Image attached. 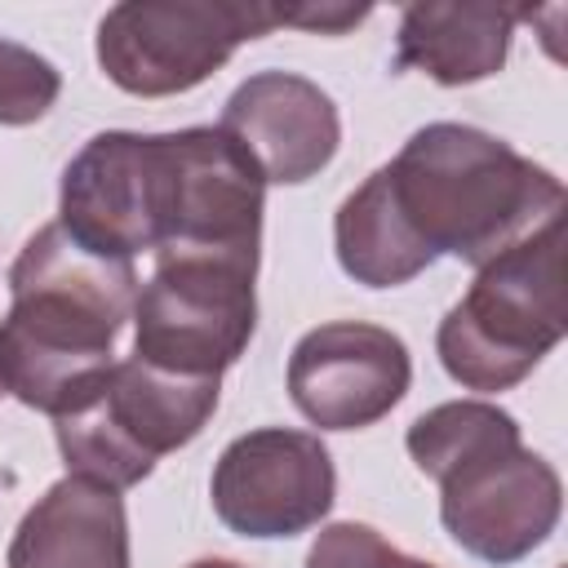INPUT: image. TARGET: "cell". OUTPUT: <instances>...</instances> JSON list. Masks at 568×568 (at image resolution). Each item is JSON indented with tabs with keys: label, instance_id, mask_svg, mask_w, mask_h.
<instances>
[{
	"label": "cell",
	"instance_id": "1",
	"mask_svg": "<svg viewBox=\"0 0 568 568\" xmlns=\"http://www.w3.org/2000/svg\"><path fill=\"white\" fill-rule=\"evenodd\" d=\"M138 271L75 244L62 222L40 226L9 266V311L0 320L4 395L36 413L71 417L111 377V346L133 320Z\"/></svg>",
	"mask_w": 568,
	"mask_h": 568
},
{
	"label": "cell",
	"instance_id": "2",
	"mask_svg": "<svg viewBox=\"0 0 568 568\" xmlns=\"http://www.w3.org/2000/svg\"><path fill=\"white\" fill-rule=\"evenodd\" d=\"M386 178L413 235L435 257L448 253L475 271L564 222V182L475 124L435 120L417 129Z\"/></svg>",
	"mask_w": 568,
	"mask_h": 568
},
{
	"label": "cell",
	"instance_id": "3",
	"mask_svg": "<svg viewBox=\"0 0 568 568\" xmlns=\"http://www.w3.org/2000/svg\"><path fill=\"white\" fill-rule=\"evenodd\" d=\"M568 333L564 306V222L528 235L488 266L435 333L444 373L479 395L519 386Z\"/></svg>",
	"mask_w": 568,
	"mask_h": 568
},
{
	"label": "cell",
	"instance_id": "4",
	"mask_svg": "<svg viewBox=\"0 0 568 568\" xmlns=\"http://www.w3.org/2000/svg\"><path fill=\"white\" fill-rule=\"evenodd\" d=\"M222 377H186L142 359L111 364L93 404L53 422L67 475L106 484L115 493L142 484L164 453L191 444L213 417Z\"/></svg>",
	"mask_w": 568,
	"mask_h": 568
},
{
	"label": "cell",
	"instance_id": "5",
	"mask_svg": "<svg viewBox=\"0 0 568 568\" xmlns=\"http://www.w3.org/2000/svg\"><path fill=\"white\" fill-rule=\"evenodd\" d=\"M257 262L155 253L133 302V359L186 377H222L257 333Z\"/></svg>",
	"mask_w": 568,
	"mask_h": 568
},
{
	"label": "cell",
	"instance_id": "6",
	"mask_svg": "<svg viewBox=\"0 0 568 568\" xmlns=\"http://www.w3.org/2000/svg\"><path fill=\"white\" fill-rule=\"evenodd\" d=\"M275 9L244 0H124L98 22V67L133 98L204 84L244 40L271 36Z\"/></svg>",
	"mask_w": 568,
	"mask_h": 568
},
{
	"label": "cell",
	"instance_id": "7",
	"mask_svg": "<svg viewBox=\"0 0 568 568\" xmlns=\"http://www.w3.org/2000/svg\"><path fill=\"white\" fill-rule=\"evenodd\" d=\"M169 213V146L164 133L106 129L93 133L62 169L58 222L98 257L133 262L155 253Z\"/></svg>",
	"mask_w": 568,
	"mask_h": 568
},
{
	"label": "cell",
	"instance_id": "8",
	"mask_svg": "<svg viewBox=\"0 0 568 568\" xmlns=\"http://www.w3.org/2000/svg\"><path fill=\"white\" fill-rule=\"evenodd\" d=\"M435 484L444 532L493 568L528 559L555 532L564 510L559 470L524 448V439L493 444Z\"/></svg>",
	"mask_w": 568,
	"mask_h": 568
},
{
	"label": "cell",
	"instance_id": "9",
	"mask_svg": "<svg viewBox=\"0 0 568 568\" xmlns=\"http://www.w3.org/2000/svg\"><path fill=\"white\" fill-rule=\"evenodd\" d=\"M209 497L213 515L240 537H297L333 510L337 470L320 435L257 426L222 448Z\"/></svg>",
	"mask_w": 568,
	"mask_h": 568
},
{
	"label": "cell",
	"instance_id": "10",
	"mask_svg": "<svg viewBox=\"0 0 568 568\" xmlns=\"http://www.w3.org/2000/svg\"><path fill=\"white\" fill-rule=\"evenodd\" d=\"M164 146L169 213L155 253H222L257 262L266 178L253 155L217 124L164 133Z\"/></svg>",
	"mask_w": 568,
	"mask_h": 568
},
{
	"label": "cell",
	"instance_id": "11",
	"mask_svg": "<svg viewBox=\"0 0 568 568\" xmlns=\"http://www.w3.org/2000/svg\"><path fill=\"white\" fill-rule=\"evenodd\" d=\"M413 382L399 333L364 320H333L297 337L288 355V395L320 430H359L382 422Z\"/></svg>",
	"mask_w": 568,
	"mask_h": 568
},
{
	"label": "cell",
	"instance_id": "12",
	"mask_svg": "<svg viewBox=\"0 0 568 568\" xmlns=\"http://www.w3.org/2000/svg\"><path fill=\"white\" fill-rule=\"evenodd\" d=\"M217 129H226L262 169L266 182H311L333 164L342 146L337 102L306 75L257 71L222 106Z\"/></svg>",
	"mask_w": 568,
	"mask_h": 568
},
{
	"label": "cell",
	"instance_id": "13",
	"mask_svg": "<svg viewBox=\"0 0 568 568\" xmlns=\"http://www.w3.org/2000/svg\"><path fill=\"white\" fill-rule=\"evenodd\" d=\"M4 568H133L124 497L80 475L49 484L13 528Z\"/></svg>",
	"mask_w": 568,
	"mask_h": 568
},
{
	"label": "cell",
	"instance_id": "14",
	"mask_svg": "<svg viewBox=\"0 0 568 568\" xmlns=\"http://www.w3.org/2000/svg\"><path fill=\"white\" fill-rule=\"evenodd\" d=\"M519 18H528V13L488 4V0L408 4L399 13V31H395V67L422 71L444 89L479 84L501 71Z\"/></svg>",
	"mask_w": 568,
	"mask_h": 568
},
{
	"label": "cell",
	"instance_id": "15",
	"mask_svg": "<svg viewBox=\"0 0 568 568\" xmlns=\"http://www.w3.org/2000/svg\"><path fill=\"white\" fill-rule=\"evenodd\" d=\"M333 244H337V266L364 284V288H395L417 280L435 253L413 235V226L404 222L395 195H390V178L386 164L373 169L342 204L333 217Z\"/></svg>",
	"mask_w": 568,
	"mask_h": 568
},
{
	"label": "cell",
	"instance_id": "16",
	"mask_svg": "<svg viewBox=\"0 0 568 568\" xmlns=\"http://www.w3.org/2000/svg\"><path fill=\"white\" fill-rule=\"evenodd\" d=\"M506 439H524L519 422L506 408H497L488 399H448L408 426L404 448L426 479H444L453 466H462L475 453L506 444Z\"/></svg>",
	"mask_w": 568,
	"mask_h": 568
},
{
	"label": "cell",
	"instance_id": "17",
	"mask_svg": "<svg viewBox=\"0 0 568 568\" xmlns=\"http://www.w3.org/2000/svg\"><path fill=\"white\" fill-rule=\"evenodd\" d=\"M58 93H62V71L44 53L18 40H0V124L18 129L44 120Z\"/></svg>",
	"mask_w": 568,
	"mask_h": 568
},
{
	"label": "cell",
	"instance_id": "18",
	"mask_svg": "<svg viewBox=\"0 0 568 568\" xmlns=\"http://www.w3.org/2000/svg\"><path fill=\"white\" fill-rule=\"evenodd\" d=\"M306 568H435V564L395 550L373 524L342 519L320 528V537L306 550Z\"/></svg>",
	"mask_w": 568,
	"mask_h": 568
},
{
	"label": "cell",
	"instance_id": "19",
	"mask_svg": "<svg viewBox=\"0 0 568 568\" xmlns=\"http://www.w3.org/2000/svg\"><path fill=\"white\" fill-rule=\"evenodd\" d=\"M368 9H351V4H297V9H275V22L280 27H306V31H320V36H342L346 27L364 22Z\"/></svg>",
	"mask_w": 568,
	"mask_h": 568
},
{
	"label": "cell",
	"instance_id": "20",
	"mask_svg": "<svg viewBox=\"0 0 568 568\" xmlns=\"http://www.w3.org/2000/svg\"><path fill=\"white\" fill-rule=\"evenodd\" d=\"M186 568H244V564H235V559H195Z\"/></svg>",
	"mask_w": 568,
	"mask_h": 568
},
{
	"label": "cell",
	"instance_id": "21",
	"mask_svg": "<svg viewBox=\"0 0 568 568\" xmlns=\"http://www.w3.org/2000/svg\"><path fill=\"white\" fill-rule=\"evenodd\" d=\"M0 395H4V382H0Z\"/></svg>",
	"mask_w": 568,
	"mask_h": 568
}]
</instances>
